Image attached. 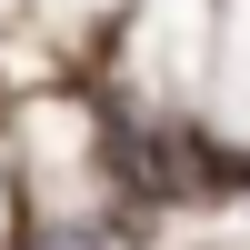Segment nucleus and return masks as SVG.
<instances>
[{
  "mask_svg": "<svg viewBox=\"0 0 250 250\" xmlns=\"http://www.w3.org/2000/svg\"><path fill=\"white\" fill-rule=\"evenodd\" d=\"M30 250H130V240H120V230H80V240H60V230H50V240H30Z\"/></svg>",
  "mask_w": 250,
  "mask_h": 250,
  "instance_id": "1",
  "label": "nucleus"
}]
</instances>
